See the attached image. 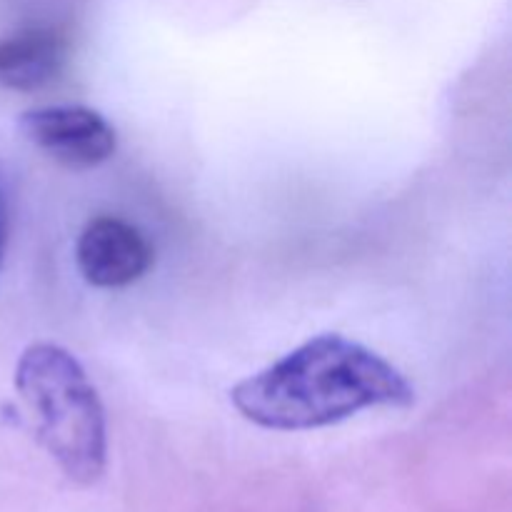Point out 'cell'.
Wrapping results in <instances>:
<instances>
[{
	"instance_id": "8992f818",
	"label": "cell",
	"mask_w": 512,
	"mask_h": 512,
	"mask_svg": "<svg viewBox=\"0 0 512 512\" xmlns=\"http://www.w3.org/2000/svg\"><path fill=\"white\" fill-rule=\"evenodd\" d=\"M5 248H8V205H5L3 185H0V265H3Z\"/></svg>"
},
{
	"instance_id": "5b68a950",
	"label": "cell",
	"mask_w": 512,
	"mask_h": 512,
	"mask_svg": "<svg viewBox=\"0 0 512 512\" xmlns=\"http://www.w3.org/2000/svg\"><path fill=\"white\" fill-rule=\"evenodd\" d=\"M70 43L55 28H25L0 38V85L18 93L45 88L63 73Z\"/></svg>"
},
{
	"instance_id": "277c9868",
	"label": "cell",
	"mask_w": 512,
	"mask_h": 512,
	"mask_svg": "<svg viewBox=\"0 0 512 512\" xmlns=\"http://www.w3.org/2000/svg\"><path fill=\"white\" fill-rule=\"evenodd\" d=\"M153 248L148 238L128 220L115 215L93 218L75 245L80 275L95 288H128L153 268Z\"/></svg>"
},
{
	"instance_id": "3957f363",
	"label": "cell",
	"mask_w": 512,
	"mask_h": 512,
	"mask_svg": "<svg viewBox=\"0 0 512 512\" xmlns=\"http://www.w3.org/2000/svg\"><path fill=\"white\" fill-rule=\"evenodd\" d=\"M20 130L55 163L88 170L113 158L118 148L115 128L85 105H45L23 113Z\"/></svg>"
},
{
	"instance_id": "7a4b0ae2",
	"label": "cell",
	"mask_w": 512,
	"mask_h": 512,
	"mask_svg": "<svg viewBox=\"0 0 512 512\" xmlns=\"http://www.w3.org/2000/svg\"><path fill=\"white\" fill-rule=\"evenodd\" d=\"M15 388L35 418L38 443L65 478L90 485L103 475L108 433L98 390L65 348L35 343L20 355Z\"/></svg>"
},
{
	"instance_id": "6da1fadb",
	"label": "cell",
	"mask_w": 512,
	"mask_h": 512,
	"mask_svg": "<svg viewBox=\"0 0 512 512\" xmlns=\"http://www.w3.org/2000/svg\"><path fill=\"white\" fill-rule=\"evenodd\" d=\"M235 410L265 430H315L368 408H408L403 373L343 335H318L230 390Z\"/></svg>"
}]
</instances>
